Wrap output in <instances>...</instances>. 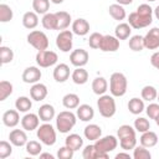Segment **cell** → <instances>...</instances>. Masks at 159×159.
<instances>
[{
  "mask_svg": "<svg viewBox=\"0 0 159 159\" xmlns=\"http://www.w3.org/2000/svg\"><path fill=\"white\" fill-rule=\"evenodd\" d=\"M153 10L148 4H142L135 11L130 12L128 16V24L132 29H144L153 22Z\"/></svg>",
  "mask_w": 159,
  "mask_h": 159,
  "instance_id": "cell-1",
  "label": "cell"
},
{
  "mask_svg": "<svg viewBox=\"0 0 159 159\" xmlns=\"http://www.w3.org/2000/svg\"><path fill=\"white\" fill-rule=\"evenodd\" d=\"M135 129L129 124H123L117 130V137L119 139V145L123 150L134 149L137 145V135Z\"/></svg>",
  "mask_w": 159,
  "mask_h": 159,
  "instance_id": "cell-2",
  "label": "cell"
},
{
  "mask_svg": "<svg viewBox=\"0 0 159 159\" xmlns=\"http://www.w3.org/2000/svg\"><path fill=\"white\" fill-rule=\"evenodd\" d=\"M128 81L122 72L112 73L109 78V92L113 97H122L127 93Z\"/></svg>",
  "mask_w": 159,
  "mask_h": 159,
  "instance_id": "cell-3",
  "label": "cell"
},
{
  "mask_svg": "<svg viewBox=\"0 0 159 159\" xmlns=\"http://www.w3.org/2000/svg\"><path fill=\"white\" fill-rule=\"evenodd\" d=\"M77 116L71 111H62L56 116V128L60 133H68L75 125Z\"/></svg>",
  "mask_w": 159,
  "mask_h": 159,
  "instance_id": "cell-4",
  "label": "cell"
},
{
  "mask_svg": "<svg viewBox=\"0 0 159 159\" xmlns=\"http://www.w3.org/2000/svg\"><path fill=\"white\" fill-rule=\"evenodd\" d=\"M97 107L99 111V114L104 118H111L116 114L117 107H116V101L113 98V96L109 94H102L99 96L98 101H97Z\"/></svg>",
  "mask_w": 159,
  "mask_h": 159,
  "instance_id": "cell-5",
  "label": "cell"
},
{
  "mask_svg": "<svg viewBox=\"0 0 159 159\" xmlns=\"http://www.w3.org/2000/svg\"><path fill=\"white\" fill-rule=\"evenodd\" d=\"M36 135L40 139V142L45 145L51 147L56 143V130L51 125V123H48V122H45L43 124L39 125Z\"/></svg>",
  "mask_w": 159,
  "mask_h": 159,
  "instance_id": "cell-6",
  "label": "cell"
},
{
  "mask_svg": "<svg viewBox=\"0 0 159 159\" xmlns=\"http://www.w3.org/2000/svg\"><path fill=\"white\" fill-rule=\"evenodd\" d=\"M27 42L37 51L47 50L48 47V37L43 31H40V30L31 31L27 35Z\"/></svg>",
  "mask_w": 159,
  "mask_h": 159,
  "instance_id": "cell-7",
  "label": "cell"
},
{
  "mask_svg": "<svg viewBox=\"0 0 159 159\" xmlns=\"http://www.w3.org/2000/svg\"><path fill=\"white\" fill-rule=\"evenodd\" d=\"M36 63L42 67V68H46V67H51L53 65L57 63V60H58V56L56 52L51 51V50H42V51H39L36 53Z\"/></svg>",
  "mask_w": 159,
  "mask_h": 159,
  "instance_id": "cell-8",
  "label": "cell"
},
{
  "mask_svg": "<svg viewBox=\"0 0 159 159\" xmlns=\"http://www.w3.org/2000/svg\"><path fill=\"white\" fill-rule=\"evenodd\" d=\"M94 147L98 152L109 154L118 147V138H116L114 135H106L103 138L97 139L94 142Z\"/></svg>",
  "mask_w": 159,
  "mask_h": 159,
  "instance_id": "cell-9",
  "label": "cell"
},
{
  "mask_svg": "<svg viewBox=\"0 0 159 159\" xmlns=\"http://www.w3.org/2000/svg\"><path fill=\"white\" fill-rule=\"evenodd\" d=\"M73 45V32L70 30H62L56 37V46L62 52H70Z\"/></svg>",
  "mask_w": 159,
  "mask_h": 159,
  "instance_id": "cell-10",
  "label": "cell"
},
{
  "mask_svg": "<svg viewBox=\"0 0 159 159\" xmlns=\"http://www.w3.org/2000/svg\"><path fill=\"white\" fill-rule=\"evenodd\" d=\"M89 60V55L86 50L83 48H77L73 50L70 55V62L75 66V67H83L88 63Z\"/></svg>",
  "mask_w": 159,
  "mask_h": 159,
  "instance_id": "cell-11",
  "label": "cell"
},
{
  "mask_svg": "<svg viewBox=\"0 0 159 159\" xmlns=\"http://www.w3.org/2000/svg\"><path fill=\"white\" fill-rule=\"evenodd\" d=\"M144 39V47L148 50H157L159 47V27H153L150 29L145 36H143Z\"/></svg>",
  "mask_w": 159,
  "mask_h": 159,
  "instance_id": "cell-12",
  "label": "cell"
},
{
  "mask_svg": "<svg viewBox=\"0 0 159 159\" xmlns=\"http://www.w3.org/2000/svg\"><path fill=\"white\" fill-rule=\"evenodd\" d=\"M119 48V40L112 35H103L99 50L103 52H116Z\"/></svg>",
  "mask_w": 159,
  "mask_h": 159,
  "instance_id": "cell-13",
  "label": "cell"
},
{
  "mask_svg": "<svg viewBox=\"0 0 159 159\" xmlns=\"http://www.w3.org/2000/svg\"><path fill=\"white\" fill-rule=\"evenodd\" d=\"M41 70L36 66H30V67H26L22 72V81L25 83H37L40 80H41Z\"/></svg>",
  "mask_w": 159,
  "mask_h": 159,
  "instance_id": "cell-14",
  "label": "cell"
},
{
  "mask_svg": "<svg viewBox=\"0 0 159 159\" xmlns=\"http://www.w3.org/2000/svg\"><path fill=\"white\" fill-rule=\"evenodd\" d=\"M40 117L39 114H35V113H26L22 118H21V127L25 129V130H35L39 128L40 125Z\"/></svg>",
  "mask_w": 159,
  "mask_h": 159,
  "instance_id": "cell-15",
  "label": "cell"
},
{
  "mask_svg": "<svg viewBox=\"0 0 159 159\" xmlns=\"http://www.w3.org/2000/svg\"><path fill=\"white\" fill-rule=\"evenodd\" d=\"M47 87L43 84V83H34L30 88V97L31 99L36 101V102H40V101H43L46 97H47Z\"/></svg>",
  "mask_w": 159,
  "mask_h": 159,
  "instance_id": "cell-16",
  "label": "cell"
},
{
  "mask_svg": "<svg viewBox=\"0 0 159 159\" xmlns=\"http://www.w3.org/2000/svg\"><path fill=\"white\" fill-rule=\"evenodd\" d=\"M9 140L15 147H24L29 142L27 140V135H26L24 128L22 129H12L10 132V134H9Z\"/></svg>",
  "mask_w": 159,
  "mask_h": 159,
  "instance_id": "cell-17",
  "label": "cell"
},
{
  "mask_svg": "<svg viewBox=\"0 0 159 159\" xmlns=\"http://www.w3.org/2000/svg\"><path fill=\"white\" fill-rule=\"evenodd\" d=\"M53 80L58 83H63L70 78V67L66 63H58L53 68Z\"/></svg>",
  "mask_w": 159,
  "mask_h": 159,
  "instance_id": "cell-18",
  "label": "cell"
},
{
  "mask_svg": "<svg viewBox=\"0 0 159 159\" xmlns=\"http://www.w3.org/2000/svg\"><path fill=\"white\" fill-rule=\"evenodd\" d=\"M2 123L9 128H14L20 123V114L17 109H9L2 114Z\"/></svg>",
  "mask_w": 159,
  "mask_h": 159,
  "instance_id": "cell-19",
  "label": "cell"
},
{
  "mask_svg": "<svg viewBox=\"0 0 159 159\" xmlns=\"http://www.w3.org/2000/svg\"><path fill=\"white\" fill-rule=\"evenodd\" d=\"M72 32L77 36H86L89 32V24L86 19L78 17L72 22Z\"/></svg>",
  "mask_w": 159,
  "mask_h": 159,
  "instance_id": "cell-20",
  "label": "cell"
},
{
  "mask_svg": "<svg viewBox=\"0 0 159 159\" xmlns=\"http://www.w3.org/2000/svg\"><path fill=\"white\" fill-rule=\"evenodd\" d=\"M37 114H39V117H40V119L42 122H51L56 116L55 107L52 104H50V103H45L39 108Z\"/></svg>",
  "mask_w": 159,
  "mask_h": 159,
  "instance_id": "cell-21",
  "label": "cell"
},
{
  "mask_svg": "<svg viewBox=\"0 0 159 159\" xmlns=\"http://www.w3.org/2000/svg\"><path fill=\"white\" fill-rule=\"evenodd\" d=\"M76 109H77L76 116L82 122H89L94 117V109L89 104H80Z\"/></svg>",
  "mask_w": 159,
  "mask_h": 159,
  "instance_id": "cell-22",
  "label": "cell"
},
{
  "mask_svg": "<svg viewBox=\"0 0 159 159\" xmlns=\"http://www.w3.org/2000/svg\"><path fill=\"white\" fill-rule=\"evenodd\" d=\"M139 142L145 148H153L158 144V135L153 130H147V132L142 133Z\"/></svg>",
  "mask_w": 159,
  "mask_h": 159,
  "instance_id": "cell-23",
  "label": "cell"
},
{
  "mask_svg": "<svg viewBox=\"0 0 159 159\" xmlns=\"http://www.w3.org/2000/svg\"><path fill=\"white\" fill-rule=\"evenodd\" d=\"M83 134H84L86 139L96 142L97 139L101 138V135H102V129H101V127H99L98 124H88V125L84 127Z\"/></svg>",
  "mask_w": 159,
  "mask_h": 159,
  "instance_id": "cell-24",
  "label": "cell"
},
{
  "mask_svg": "<svg viewBox=\"0 0 159 159\" xmlns=\"http://www.w3.org/2000/svg\"><path fill=\"white\" fill-rule=\"evenodd\" d=\"M82 157L84 159H107L108 158V154H104V153H101L96 149L94 144H88L84 147L83 149V153H82Z\"/></svg>",
  "mask_w": 159,
  "mask_h": 159,
  "instance_id": "cell-25",
  "label": "cell"
},
{
  "mask_svg": "<svg viewBox=\"0 0 159 159\" xmlns=\"http://www.w3.org/2000/svg\"><path fill=\"white\" fill-rule=\"evenodd\" d=\"M108 89V82L104 77H96L92 81V91L97 96H102Z\"/></svg>",
  "mask_w": 159,
  "mask_h": 159,
  "instance_id": "cell-26",
  "label": "cell"
},
{
  "mask_svg": "<svg viewBox=\"0 0 159 159\" xmlns=\"http://www.w3.org/2000/svg\"><path fill=\"white\" fill-rule=\"evenodd\" d=\"M39 14H36L35 11H27L22 16V25L24 27L32 30L39 25Z\"/></svg>",
  "mask_w": 159,
  "mask_h": 159,
  "instance_id": "cell-27",
  "label": "cell"
},
{
  "mask_svg": "<svg viewBox=\"0 0 159 159\" xmlns=\"http://www.w3.org/2000/svg\"><path fill=\"white\" fill-rule=\"evenodd\" d=\"M132 34V26L128 22H120L116 26L114 36L118 40H127Z\"/></svg>",
  "mask_w": 159,
  "mask_h": 159,
  "instance_id": "cell-28",
  "label": "cell"
},
{
  "mask_svg": "<svg viewBox=\"0 0 159 159\" xmlns=\"http://www.w3.org/2000/svg\"><path fill=\"white\" fill-rule=\"evenodd\" d=\"M128 109L132 114H140L144 109H145V106H144V99L143 98H138V97H133L129 99L128 102Z\"/></svg>",
  "mask_w": 159,
  "mask_h": 159,
  "instance_id": "cell-29",
  "label": "cell"
},
{
  "mask_svg": "<svg viewBox=\"0 0 159 159\" xmlns=\"http://www.w3.org/2000/svg\"><path fill=\"white\" fill-rule=\"evenodd\" d=\"M65 145L70 147L71 149H73V150L76 152V150L81 149V148L83 147V139H82L81 135H78V134H76V133H72V134H70V135L66 137V139H65Z\"/></svg>",
  "mask_w": 159,
  "mask_h": 159,
  "instance_id": "cell-30",
  "label": "cell"
},
{
  "mask_svg": "<svg viewBox=\"0 0 159 159\" xmlns=\"http://www.w3.org/2000/svg\"><path fill=\"white\" fill-rule=\"evenodd\" d=\"M55 14H56V17H57V30H61V31L66 30L70 26L71 21H72L71 15L67 11H57Z\"/></svg>",
  "mask_w": 159,
  "mask_h": 159,
  "instance_id": "cell-31",
  "label": "cell"
},
{
  "mask_svg": "<svg viewBox=\"0 0 159 159\" xmlns=\"http://www.w3.org/2000/svg\"><path fill=\"white\" fill-rule=\"evenodd\" d=\"M71 78L76 84H84L88 81V72L83 67H76L71 73Z\"/></svg>",
  "mask_w": 159,
  "mask_h": 159,
  "instance_id": "cell-32",
  "label": "cell"
},
{
  "mask_svg": "<svg viewBox=\"0 0 159 159\" xmlns=\"http://www.w3.org/2000/svg\"><path fill=\"white\" fill-rule=\"evenodd\" d=\"M108 12H109V15H111L114 20H118V21L124 20L125 16H127L123 5H119V4H117V2L109 5V7H108Z\"/></svg>",
  "mask_w": 159,
  "mask_h": 159,
  "instance_id": "cell-33",
  "label": "cell"
},
{
  "mask_svg": "<svg viewBox=\"0 0 159 159\" xmlns=\"http://www.w3.org/2000/svg\"><path fill=\"white\" fill-rule=\"evenodd\" d=\"M41 24L46 30H57V17L55 12H47L42 16Z\"/></svg>",
  "mask_w": 159,
  "mask_h": 159,
  "instance_id": "cell-34",
  "label": "cell"
},
{
  "mask_svg": "<svg viewBox=\"0 0 159 159\" xmlns=\"http://www.w3.org/2000/svg\"><path fill=\"white\" fill-rule=\"evenodd\" d=\"M62 104L67 109H76L80 106V97L76 93H67L62 98Z\"/></svg>",
  "mask_w": 159,
  "mask_h": 159,
  "instance_id": "cell-35",
  "label": "cell"
},
{
  "mask_svg": "<svg viewBox=\"0 0 159 159\" xmlns=\"http://www.w3.org/2000/svg\"><path fill=\"white\" fill-rule=\"evenodd\" d=\"M15 107H16V109H17L19 112H21V113H27V112L31 109V107H32V102H31V99H30L29 97L21 96V97H17V98H16V101H15Z\"/></svg>",
  "mask_w": 159,
  "mask_h": 159,
  "instance_id": "cell-36",
  "label": "cell"
},
{
  "mask_svg": "<svg viewBox=\"0 0 159 159\" xmlns=\"http://www.w3.org/2000/svg\"><path fill=\"white\" fill-rule=\"evenodd\" d=\"M140 96L144 101H148V102H153L154 99H157L158 97V91L154 86H150V84H147L142 88V92H140Z\"/></svg>",
  "mask_w": 159,
  "mask_h": 159,
  "instance_id": "cell-37",
  "label": "cell"
},
{
  "mask_svg": "<svg viewBox=\"0 0 159 159\" xmlns=\"http://www.w3.org/2000/svg\"><path fill=\"white\" fill-rule=\"evenodd\" d=\"M32 9L39 15H45L50 10V0H32Z\"/></svg>",
  "mask_w": 159,
  "mask_h": 159,
  "instance_id": "cell-38",
  "label": "cell"
},
{
  "mask_svg": "<svg viewBox=\"0 0 159 159\" xmlns=\"http://www.w3.org/2000/svg\"><path fill=\"white\" fill-rule=\"evenodd\" d=\"M129 48L132 51H134V52H139L143 48H145L144 47V39H143V36H140V35L132 36L129 39Z\"/></svg>",
  "mask_w": 159,
  "mask_h": 159,
  "instance_id": "cell-39",
  "label": "cell"
},
{
  "mask_svg": "<svg viewBox=\"0 0 159 159\" xmlns=\"http://www.w3.org/2000/svg\"><path fill=\"white\" fill-rule=\"evenodd\" d=\"M25 149L27 152V154L32 155V157H36V155H40L41 152H42V145L40 142L37 140H29L25 145Z\"/></svg>",
  "mask_w": 159,
  "mask_h": 159,
  "instance_id": "cell-40",
  "label": "cell"
},
{
  "mask_svg": "<svg viewBox=\"0 0 159 159\" xmlns=\"http://www.w3.org/2000/svg\"><path fill=\"white\" fill-rule=\"evenodd\" d=\"M14 12L7 4H0V22H9L12 20Z\"/></svg>",
  "mask_w": 159,
  "mask_h": 159,
  "instance_id": "cell-41",
  "label": "cell"
},
{
  "mask_svg": "<svg viewBox=\"0 0 159 159\" xmlns=\"http://www.w3.org/2000/svg\"><path fill=\"white\" fill-rule=\"evenodd\" d=\"M14 60V51L9 46H0V61L2 65L10 63Z\"/></svg>",
  "mask_w": 159,
  "mask_h": 159,
  "instance_id": "cell-42",
  "label": "cell"
},
{
  "mask_svg": "<svg viewBox=\"0 0 159 159\" xmlns=\"http://www.w3.org/2000/svg\"><path fill=\"white\" fill-rule=\"evenodd\" d=\"M14 91L12 83H10L9 81H1L0 82V101H5L9 96H11Z\"/></svg>",
  "mask_w": 159,
  "mask_h": 159,
  "instance_id": "cell-43",
  "label": "cell"
},
{
  "mask_svg": "<svg viewBox=\"0 0 159 159\" xmlns=\"http://www.w3.org/2000/svg\"><path fill=\"white\" fill-rule=\"evenodd\" d=\"M133 158L134 159H150L152 154H150V152L145 147H143L140 144V145H135L134 147V149H133Z\"/></svg>",
  "mask_w": 159,
  "mask_h": 159,
  "instance_id": "cell-44",
  "label": "cell"
},
{
  "mask_svg": "<svg viewBox=\"0 0 159 159\" xmlns=\"http://www.w3.org/2000/svg\"><path fill=\"white\" fill-rule=\"evenodd\" d=\"M134 129L139 133H144L147 130L150 129V123L147 118L144 117H138L135 120H134Z\"/></svg>",
  "mask_w": 159,
  "mask_h": 159,
  "instance_id": "cell-45",
  "label": "cell"
},
{
  "mask_svg": "<svg viewBox=\"0 0 159 159\" xmlns=\"http://www.w3.org/2000/svg\"><path fill=\"white\" fill-rule=\"evenodd\" d=\"M12 154V144L11 142L1 140L0 142V159H6Z\"/></svg>",
  "mask_w": 159,
  "mask_h": 159,
  "instance_id": "cell-46",
  "label": "cell"
},
{
  "mask_svg": "<svg viewBox=\"0 0 159 159\" xmlns=\"http://www.w3.org/2000/svg\"><path fill=\"white\" fill-rule=\"evenodd\" d=\"M102 37L103 35L99 34V32H93L89 35V39H88V45L91 48H99V45H101V41H102Z\"/></svg>",
  "mask_w": 159,
  "mask_h": 159,
  "instance_id": "cell-47",
  "label": "cell"
},
{
  "mask_svg": "<svg viewBox=\"0 0 159 159\" xmlns=\"http://www.w3.org/2000/svg\"><path fill=\"white\" fill-rule=\"evenodd\" d=\"M73 154H75V150L71 149V148L67 147V145L61 147V148L57 150V157H58V159H72V158H73Z\"/></svg>",
  "mask_w": 159,
  "mask_h": 159,
  "instance_id": "cell-48",
  "label": "cell"
},
{
  "mask_svg": "<svg viewBox=\"0 0 159 159\" xmlns=\"http://www.w3.org/2000/svg\"><path fill=\"white\" fill-rule=\"evenodd\" d=\"M145 112H147V114L150 119L155 120V118L159 116V103H150L145 108Z\"/></svg>",
  "mask_w": 159,
  "mask_h": 159,
  "instance_id": "cell-49",
  "label": "cell"
},
{
  "mask_svg": "<svg viewBox=\"0 0 159 159\" xmlns=\"http://www.w3.org/2000/svg\"><path fill=\"white\" fill-rule=\"evenodd\" d=\"M150 63L154 68H157L159 71V51L154 52L152 56H150Z\"/></svg>",
  "mask_w": 159,
  "mask_h": 159,
  "instance_id": "cell-50",
  "label": "cell"
},
{
  "mask_svg": "<svg viewBox=\"0 0 159 159\" xmlns=\"http://www.w3.org/2000/svg\"><path fill=\"white\" fill-rule=\"evenodd\" d=\"M119 158H127V159H130V154L129 153H124V152H120L116 155V159H119Z\"/></svg>",
  "mask_w": 159,
  "mask_h": 159,
  "instance_id": "cell-51",
  "label": "cell"
},
{
  "mask_svg": "<svg viewBox=\"0 0 159 159\" xmlns=\"http://www.w3.org/2000/svg\"><path fill=\"white\" fill-rule=\"evenodd\" d=\"M117 1V4H119V5H130L132 2H133V0H116Z\"/></svg>",
  "mask_w": 159,
  "mask_h": 159,
  "instance_id": "cell-52",
  "label": "cell"
},
{
  "mask_svg": "<svg viewBox=\"0 0 159 159\" xmlns=\"http://www.w3.org/2000/svg\"><path fill=\"white\" fill-rule=\"evenodd\" d=\"M40 158H48V159H55V157L50 153H41L40 154Z\"/></svg>",
  "mask_w": 159,
  "mask_h": 159,
  "instance_id": "cell-53",
  "label": "cell"
},
{
  "mask_svg": "<svg viewBox=\"0 0 159 159\" xmlns=\"http://www.w3.org/2000/svg\"><path fill=\"white\" fill-rule=\"evenodd\" d=\"M153 14H154V16H155V17L159 20V5H158V6H157V7L153 10Z\"/></svg>",
  "mask_w": 159,
  "mask_h": 159,
  "instance_id": "cell-54",
  "label": "cell"
},
{
  "mask_svg": "<svg viewBox=\"0 0 159 159\" xmlns=\"http://www.w3.org/2000/svg\"><path fill=\"white\" fill-rule=\"evenodd\" d=\"M51 2H53V4H62L65 0H50Z\"/></svg>",
  "mask_w": 159,
  "mask_h": 159,
  "instance_id": "cell-55",
  "label": "cell"
},
{
  "mask_svg": "<svg viewBox=\"0 0 159 159\" xmlns=\"http://www.w3.org/2000/svg\"><path fill=\"white\" fill-rule=\"evenodd\" d=\"M155 123H157V125L159 127V116H158V117L155 118Z\"/></svg>",
  "mask_w": 159,
  "mask_h": 159,
  "instance_id": "cell-56",
  "label": "cell"
},
{
  "mask_svg": "<svg viewBox=\"0 0 159 159\" xmlns=\"http://www.w3.org/2000/svg\"><path fill=\"white\" fill-rule=\"evenodd\" d=\"M147 1H149V2H153V1H157V0H147Z\"/></svg>",
  "mask_w": 159,
  "mask_h": 159,
  "instance_id": "cell-57",
  "label": "cell"
},
{
  "mask_svg": "<svg viewBox=\"0 0 159 159\" xmlns=\"http://www.w3.org/2000/svg\"><path fill=\"white\" fill-rule=\"evenodd\" d=\"M157 99H158V102H159V93H158V97H157Z\"/></svg>",
  "mask_w": 159,
  "mask_h": 159,
  "instance_id": "cell-58",
  "label": "cell"
}]
</instances>
